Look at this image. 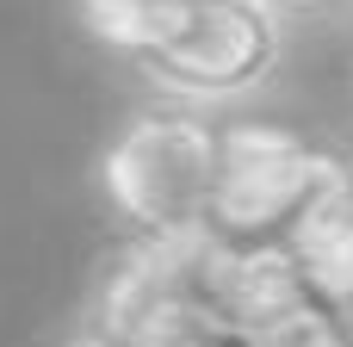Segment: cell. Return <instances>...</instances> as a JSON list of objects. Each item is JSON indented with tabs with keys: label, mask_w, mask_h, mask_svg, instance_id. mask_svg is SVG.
<instances>
[{
	"label": "cell",
	"mask_w": 353,
	"mask_h": 347,
	"mask_svg": "<svg viewBox=\"0 0 353 347\" xmlns=\"http://www.w3.org/2000/svg\"><path fill=\"white\" fill-rule=\"evenodd\" d=\"M292 56V25L273 19L261 0H199L180 12L130 68L149 81L155 99L192 106V112H230L261 99Z\"/></svg>",
	"instance_id": "cell-3"
},
{
	"label": "cell",
	"mask_w": 353,
	"mask_h": 347,
	"mask_svg": "<svg viewBox=\"0 0 353 347\" xmlns=\"http://www.w3.org/2000/svg\"><path fill=\"white\" fill-rule=\"evenodd\" d=\"M353 149L273 118H223V168L205 236L223 255H285L304 211L329 192Z\"/></svg>",
	"instance_id": "cell-2"
},
{
	"label": "cell",
	"mask_w": 353,
	"mask_h": 347,
	"mask_svg": "<svg viewBox=\"0 0 353 347\" xmlns=\"http://www.w3.org/2000/svg\"><path fill=\"white\" fill-rule=\"evenodd\" d=\"M56 347H137V341H124V335H112V329H99V323H81V329H68Z\"/></svg>",
	"instance_id": "cell-8"
},
{
	"label": "cell",
	"mask_w": 353,
	"mask_h": 347,
	"mask_svg": "<svg viewBox=\"0 0 353 347\" xmlns=\"http://www.w3.org/2000/svg\"><path fill=\"white\" fill-rule=\"evenodd\" d=\"M81 6V25L112 50V56H143L180 12H192L199 0H74Z\"/></svg>",
	"instance_id": "cell-6"
},
{
	"label": "cell",
	"mask_w": 353,
	"mask_h": 347,
	"mask_svg": "<svg viewBox=\"0 0 353 347\" xmlns=\"http://www.w3.org/2000/svg\"><path fill=\"white\" fill-rule=\"evenodd\" d=\"M285 267L298 273L304 292L353 310V155L341 161V174L329 180V192L304 211V224L292 230Z\"/></svg>",
	"instance_id": "cell-4"
},
{
	"label": "cell",
	"mask_w": 353,
	"mask_h": 347,
	"mask_svg": "<svg viewBox=\"0 0 353 347\" xmlns=\"http://www.w3.org/2000/svg\"><path fill=\"white\" fill-rule=\"evenodd\" d=\"M223 168V118L174 99L137 106L93 161V192L124 242L205 236Z\"/></svg>",
	"instance_id": "cell-1"
},
{
	"label": "cell",
	"mask_w": 353,
	"mask_h": 347,
	"mask_svg": "<svg viewBox=\"0 0 353 347\" xmlns=\"http://www.w3.org/2000/svg\"><path fill=\"white\" fill-rule=\"evenodd\" d=\"M273 19H285V25H310V19H335V12H347L353 0H261Z\"/></svg>",
	"instance_id": "cell-7"
},
{
	"label": "cell",
	"mask_w": 353,
	"mask_h": 347,
	"mask_svg": "<svg viewBox=\"0 0 353 347\" xmlns=\"http://www.w3.org/2000/svg\"><path fill=\"white\" fill-rule=\"evenodd\" d=\"M242 347H353V310L316 298V292H298L279 310H267L261 323H248Z\"/></svg>",
	"instance_id": "cell-5"
}]
</instances>
